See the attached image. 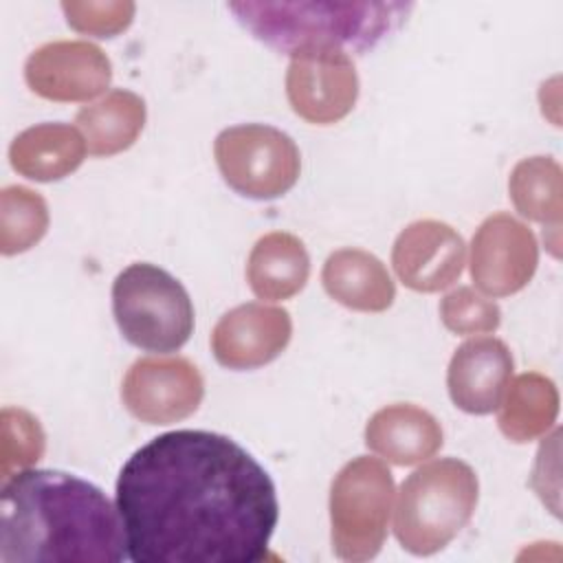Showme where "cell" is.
Instances as JSON below:
<instances>
[{
  "label": "cell",
  "instance_id": "1",
  "mask_svg": "<svg viewBox=\"0 0 563 563\" xmlns=\"http://www.w3.org/2000/svg\"><path fill=\"white\" fill-rule=\"evenodd\" d=\"M134 563H255L279 519L271 475L235 440L200 429L156 435L117 479Z\"/></svg>",
  "mask_w": 563,
  "mask_h": 563
},
{
  "label": "cell",
  "instance_id": "2",
  "mask_svg": "<svg viewBox=\"0 0 563 563\" xmlns=\"http://www.w3.org/2000/svg\"><path fill=\"white\" fill-rule=\"evenodd\" d=\"M128 545L119 510L95 484L48 468L2 482V563H119Z\"/></svg>",
  "mask_w": 563,
  "mask_h": 563
},
{
  "label": "cell",
  "instance_id": "3",
  "mask_svg": "<svg viewBox=\"0 0 563 563\" xmlns=\"http://www.w3.org/2000/svg\"><path fill=\"white\" fill-rule=\"evenodd\" d=\"M413 4L402 2H231L235 20L266 46L292 55L308 46L374 48Z\"/></svg>",
  "mask_w": 563,
  "mask_h": 563
},
{
  "label": "cell",
  "instance_id": "4",
  "mask_svg": "<svg viewBox=\"0 0 563 563\" xmlns=\"http://www.w3.org/2000/svg\"><path fill=\"white\" fill-rule=\"evenodd\" d=\"M477 493L475 471L457 457L433 460L416 468L398 493L394 519L398 543L416 556L440 552L471 521Z\"/></svg>",
  "mask_w": 563,
  "mask_h": 563
},
{
  "label": "cell",
  "instance_id": "5",
  "mask_svg": "<svg viewBox=\"0 0 563 563\" xmlns=\"http://www.w3.org/2000/svg\"><path fill=\"white\" fill-rule=\"evenodd\" d=\"M112 314L128 343L147 352H176L194 332L185 286L156 264L136 262L112 284Z\"/></svg>",
  "mask_w": 563,
  "mask_h": 563
},
{
  "label": "cell",
  "instance_id": "6",
  "mask_svg": "<svg viewBox=\"0 0 563 563\" xmlns=\"http://www.w3.org/2000/svg\"><path fill=\"white\" fill-rule=\"evenodd\" d=\"M394 493L391 471L376 457L358 455L336 473L330 486V528L341 561H369L380 552Z\"/></svg>",
  "mask_w": 563,
  "mask_h": 563
},
{
  "label": "cell",
  "instance_id": "7",
  "mask_svg": "<svg viewBox=\"0 0 563 563\" xmlns=\"http://www.w3.org/2000/svg\"><path fill=\"white\" fill-rule=\"evenodd\" d=\"M213 156L224 183L240 196L273 200L290 191L301 172L295 141L264 123H244L222 130Z\"/></svg>",
  "mask_w": 563,
  "mask_h": 563
},
{
  "label": "cell",
  "instance_id": "8",
  "mask_svg": "<svg viewBox=\"0 0 563 563\" xmlns=\"http://www.w3.org/2000/svg\"><path fill=\"white\" fill-rule=\"evenodd\" d=\"M292 112L308 123L330 125L345 119L358 99L352 57L336 46H308L292 53L286 73Z\"/></svg>",
  "mask_w": 563,
  "mask_h": 563
},
{
  "label": "cell",
  "instance_id": "9",
  "mask_svg": "<svg viewBox=\"0 0 563 563\" xmlns=\"http://www.w3.org/2000/svg\"><path fill=\"white\" fill-rule=\"evenodd\" d=\"M202 396V374L183 356L139 358L121 385L125 409L147 424H172L189 418L200 407Z\"/></svg>",
  "mask_w": 563,
  "mask_h": 563
},
{
  "label": "cell",
  "instance_id": "10",
  "mask_svg": "<svg viewBox=\"0 0 563 563\" xmlns=\"http://www.w3.org/2000/svg\"><path fill=\"white\" fill-rule=\"evenodd\" d=\"M539 264L534 233L510 213L488 216L471 242V277L490 297H508L528 286Z\"/></svg>",
  "mask_w": 563,
  "mask_h": 563
},
{
  "label": "cell",
  "instance_id": "11",
  "mask_svg": "<svg viewBox=\"0 0 563 563\" xmlns=\"http://www.w3.org/2000/svg\"><path fill=\"white\" fill-rule=\"evenodd\" d=\"M29 88L48 101H90L112 79L108 55L86 40H57L35 48L24 64Z\"/></svg>",
  "mask_w": 563,
  "mask_h": 563
},
{
  "label": "cell",
  "instance_id": "12",
  "mask_svg": "<svg viewBox=\"0 0 563 563\" xmlns=\"http://www.w3.org/2000/svg\"><path fill=\"white\" fill-rule=\"evenodd\" d=\"M466 246L462 235L440 220H416L407 224L391 249L398 279L416 292L449 288L464 271Z\"/></svg>",
  "mask_w": 563,
  "mask_h": 563
},
{
  "label": "cell",
  "instance_id": "13",
  "mask_svg": "<svg viewBox=\"0 0 563 563\" xmlns=\"http://www.w3.org/2000/svg\"><path fill=\"white\" fill-rule=\"evenodd\" d=\"M292 336L288 310L249 301L224 312L211 332L216 361L229 369H255L275 361Z\"/></svg>",
  "mask_w": 563,
  "mask_h": 563
},
{
  "label": "cell",
  "instance_id": "14",
  "mask_svg": "<svg viewBox=\"0 0 563 563\" xmlns=\"http://www.w3.org/2000/svg\"><path fill=\"white\" fill-rule=\"evenodd\" d=\"M512 354L495 336H475L464 341L451 356L446 372L449 396L466 413H493L512 376Z\"/></svg>",
  "mask_w": 563,
  "mask_h": 563
},
{
  "label": "cell",
  "instance_id": "15",
  "mask_svg": "<svg viewBox=\"0 0 563 563\" xmlns=\"http://www.w3.org/2000/svg\"><path fill=\"white\" fill-rule=\"evenodd\" d=\"M440 422L422 407L396 402L378 409L365 424V444L396 466L433 457L442 446Z\"/></svg>",
  "mask_w": 563,
  "mask_h": 563
},
{
  "label": "cell",
  "instance_id": "16",
  "mask_svg": "<svg viewBox=\"0 0 563 563\" xmlns=\"http://www.w3.org/2000/svg\"><path fill=\"white\" fill-rule=\"evenodd\" d=\"M321 282L334 301L358 312H383L396 297L385 264L363 249L334 251L323 264Z\"/></svg>",
  "mask_w": 563,
  "mask_h": 563
},
{
  "label": "cell",
  "instance_id": "17",
  "mask_svg": "<svg viewBox=\"0 0 563 563\" xmlns=\"http://www.w3.org/2000/svg\"><path fill=\"white\" fill-rule=\"evenodd\" d=\"M86 141L68 123H40L20 132L9 145L11 167L37 183H53L73 174L86 158Z\"/></svg>",
  "mask_w": 563,
  "mask_h": 563
},
{
  "label": "cell",
  "instance_id": "18",
  "mask_svg": "<svg viewBox=\"0 0 563 563\" xmlns=\"http://www.w3.org/2000/svg\"><path fill=\"white\" fill-rule=\"evenodd\" d=\"M310 275V257L303 242L286 231L266 233L255 242L246 262V282L264 301H282L297 295Z\"/></svg>",
  "mask_w": 563,
  "mask_h": 563
},
{
  "label": "cell",
  "instance_id": "19",
  "mask_svg": "<svg viewBox=\"0 0 563 563\" xmlns=\"http://www.w3.org/2000/svg\"><path fill=\"white\" fill-rule=\"evenodd\" d=\"M75 123L92 156H114L139 139L145 125V101L132 90L114 88L103 99L84 106Z\"/></svg>",
  "mask_w": 563,
  "mask_h": 563
},
{
  "label": "cell",
  "instance_id": "20",
  "mask_svg": "<svg viewBox=\"0 0 563 563\" xmlns=\"http://www.w3.org/2000/svg\"><path fill=\"white\" fill-rule=\"evenodd\" d=\"M497 424L501 433L512 442H530L545 435L554 427L559 416L556 385L539 374L526 372L508 383L499 402Z\"/></svg>",
  "mask_w": 563,
  "mask_h": 563
},
{
  "label": "cell",
  "instance_id": "21",
  "mask_svg": "<svg viewBox=\"0 0 563 563\" xmlns=\"http://www.w3.org/2000/svg\"><path fill=\"white\" fill-rule=\"evenodd\" d=\"M508 191L515 209L543 224V231L559 233L563 216V172L550 156H530L515 165L508 178Z\"/></svg>",
  "mask_w": 563,
  "mask_h": 563
},
{
  "label": "cell",
  "instance_id": "22",
  "mask_svg": "<svg viewBox=\"0 0 563 563\" xmlns=\"http://www.w3.org/2000/svg\"><path fill=\"white\" fill-rule=\"evenodd\" d=\"M48 229L46 200L22 185L4 187L0 194V251L18 255L35 246Z\"/></svg>",
  "mask_w": 563,
  "mask_h": 563
},
{
  "label": "cell",
  "instance_id": "23",
  "mask_svg": "<svg viewBox=\"0 0 563 563\" xmlns=\"http://www.w3.org/2000/svg\"><path fill=\"white\" fill-rule=\"evenodd\" d=\"M46 438L40 420L24 409H2V482L44 455Z\"/></svg>",
  "mask_w": 563,
  "mask_h": 563
},
{
  "label": "cell",
  "instance_id": "24",
  "mask_svg": "<svg viewBox=\"0 0 563 563\" xmlns=\"http://www.w3.org/2000/svg\"><path fill=\"white\" fill-rule=\"evenodd\" d=\"M440 319L455 334H488L499 328L501 310L471 286H460L442 297Z\"/></svg>",
  "mask_w": 563,
  "mask_h": 563
},
{
  "label": "cell",
  "instance_id": "25",
  "mask_svg": "<svg viewBox=\"0 0 563 563\" xmlns=\"http://www.w3.org/2000/svg\"><path fill=\"white\" fill-rule=\"evenodd\" d=\"M68 26L92 37H114L125 31L134 18V2H62Z\"/></svg>",
  "mask_w": 563,
  "mask_h": 563
}]
</instances>
